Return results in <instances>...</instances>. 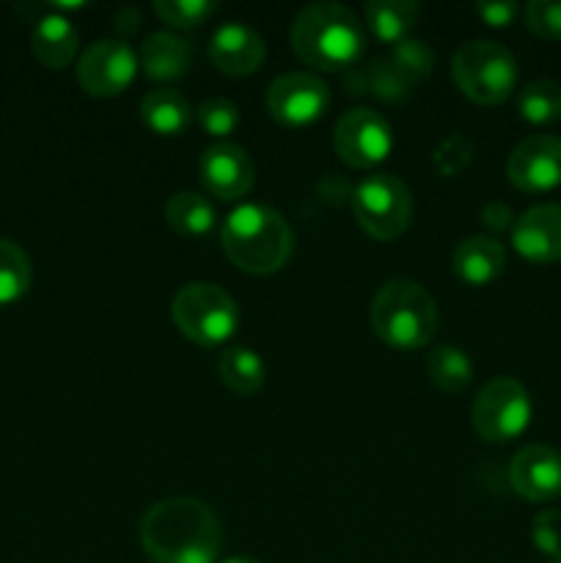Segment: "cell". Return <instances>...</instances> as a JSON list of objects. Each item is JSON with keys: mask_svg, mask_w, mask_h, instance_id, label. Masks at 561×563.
<instances>
[{"mask_svg": "<svg viewBox=\"0 0 561 563\" xmlns=\"http://www.w3.org/2000/svg\"><path fill=\"white\" fill-rule=\"evenodd\" d=\"M369 324L374 335L391 350H421L438 330V306L421 284L396 278L380 286L374 295Z\"/></svg>", "mask_w": 561, "mask_h": 563, "instance_id": "4", "label": "cell"}, {"mask_svg": "<svg viewBox=\"0 0 561 563\" xmlns=\"http://www.w3.org/2000/svg\"><path fill=\"white\" fill-rule=\"evenodd\" d=\"M550 563H561V559L559 561H550Z\"/></svg>", "mask_w": 561, "mask_h": 563, "instance_id": "35", "label": "cell"}, {"mask_svg": "<svg viewBox=\"0 0 561 563\" xmlns=\"http://www.w3.org/2000/svg\"><path fill=\"white\" fill-rule=\"evenodd\" d=\"M170 319L187 341L198 346H223L240 324V308L229 291L215 284H187L170 300Z\"/></svg>", "mask_w": 561, "mask_h": 563, "instance_id": "6", "label": "cell"}, {"mask_svg": "<svg viewBox=\"0 0 561 563\" xmlns=\"http://www.w3.org/2000/svg\"><path fill=\"white\" fill-rule=\"evenodd\" d=\"M165 218L182 236H207L215 229V207L207 196L193 190H182L165 203Z\"/></svg>", "mask_w": 561, "mask_h": 563, "instance_id": "23", "label": "cell"}, {"mask_svg": "<svg viewBox=\"0 0 561 563\" xmlns=\"http://www.w3.org/2000/svg\"><path fill=\"white\" fill-rule=\"evenodd\" d=\"M468 159H471V143L462 135L446 137L438 146V152H435V165H438V170L443 176L460 174L468 165Z\"/></svg>", "mask_w": 561, "mask_h": 563, "instance_id": "31", "label": "cell"}, {"mask_svg": "<svg viewBox=\"0 0 561 563\" xmlns=\"http://www.w3.org/2000/svg\"><path fill=\"white\" fill-rule=\"evenodd\" d=\"M223 563H262L258 559H251V555H237V559H229Z\"/></svg>", "mask_w": 561, "mask_h": 563, "instance_id": "34", "label": "cell"}, {"mask_svg": "<svg viewBox=\"0 0 561 563\" xmlns=\"http://www.w3.org/2000/svg\"><path fill=\"white\" fill-rule=\"evenodd\" d=\"M218 374L229 390L237 396H253L264 385L267 368L251 346H229L218 357Z\"/></svg>", "mask_w": 561, "mask_h": 563, "instance_id": "22", "label": "cell"}, {"mask_svg": "<svg viewBox=\"0 0 561 563\" xmlns=\"http://www.w3.org/2000/svg\"><path fill=\"white\" fill-rule=\"evenodd\" d=\"M363 14H366L363 27L380 44H399L416 27L421 9L410 0H372V3H366Z\"/></svg>", "mask_w": 561, "mask_h": 563, "instance_id": "21", "label": "cell"}, {"mask_svg": "<svg viewBox=\"0 0 561 563\" xmlns=\"http://www.w3.org/2000/svg\"><path fill=\"white\" fill-rule=\"evenodd\" d=\"M198 174L209 196L220 201H237L251 192L256 168L251 154L237 143H212L198 159Z\"/></svg>", "mask_w": 561, "mask_h": 563, "instance_id": "13", "label": "cell"}, {"mask_svg": "<svg viewBox=\"0 0 561 563\" xmlns=\"http://www.w3.org/2000/svg\"><path fill=\"white\" fill-rule=\"evenodd\" d=\"M264 38L245 22H226L212 33L209 58L223 75L248 77L264 64Z\"/></svg>", "mask_w": 561, "mask_h": 563, "instance_id": "16", "label": "cell"}, {"mask_svg": "<svg viewBox=\"0 0 561 563\" xmlns=\"http://www.w3.org/2000/svg\"><path fill=\"white\" fill-rule=\"evenodd\" d=\"M141 544L154 563H215L220 522L198 498H165L141 517Z\"/></svg>", "mask_w": 561, "mask_h": 563, "instance_id": "1", "label": "cell"}, {"mask_svg": "<svg viewBox=\"0 0 561 563\" xmlns=\"http://www.w3.org/2000/svg\"><path fill=\"white\" fill-rule=\"evenodd\" d=\"M141 119L154 135L174 137L190 126L193 110L174 88H154L141 99Z\"/></svg>", "mask_w": 561, "mask_h": 563, "instance_id": "20", "label": "cell"}, {"mask_svg": "<svg viewBox=\"0 0 561 563\" xmlns=\"http://www.w3.org/2000/svg\"><path fill=\"white\" fill-rule=\"evenodd\" d=\"M534 416L531 396L517 379L495 377L479 390L471 407L473 432L487 443H509L528 429Z\"/></svg>", "mask_w": 561, "mask_h": 563, "instance_id": "8", "label": "cell"}, {"mask_svg": "<svg viewBox=\"0 0 561 563\" xmlns=\"http://www.w3.org/2000/svg\"><path fill=\"white\" fill-rule=\"evenodd\" d=\"M512 185L531 196L553 192L561 187V141L553 135H531L512 148L506 159Z\"/></svg>", "mask_w": 561, "mask_h": 563, "instance_id": "12", "label": "cell"}, {"mask_svg": "<svg viewBox=\"0 0 561 563\" xmlns=\"http://www.w3.org/2000/svg\"><path fill=\"white\" fill-rule=\"evenodd\" d=\"M506 267V247L493 236H468L457 245L451 256V269L457 280L471 289H482L498 280Z\"/></svg>", "mask_w": 561, "mask_h": 563, "instance_id": "17", "label": "cell"}, {"mask_svg": "<svg viewBox=\"0 0 561 563\" xmlns=\"http://www.w3.org/2000/svg\"><path fill=\"white\" fill-rule=\"evenodd\" d=\"M522 16L534 36L561 42V0H531L522 9Z\"/></svg>", "mask_w": 561, "mask_h": 563, "instance_id": "29", "label": "cell"}, {"mask_svg": "<svg viewBox=\"0 0 561 563\" xmlns=\"http://www.w3.org/2000/svg\"><path fill=\"white\" fill-rule=\"evenodd\" d=\"M77 44H80L77 27L64 14H47L33 25L31 49L38 64L47 69H66L75 60Z\"/></svg>", "mask_w": 561, "mask_h": 563, "instance_id": "18", "label": "cell"}, {"mask_svg": "<svg viewBox=\"0 0 561 563\" xmlns=\"http://www.w3.org/2000/svg\"><path fill=\"white\" fill-rule=\"evenodd\" d=\"M429 383L443 394H460L471 385L473 363L460 346H435L427 357Z\"/></svg>", "mask_w": 561, "mask_h": 563, "instance_id": "24", "label": "cell"}, {"mask_svg": "<svg viewBox=\"0 0 561 563\" xmlns=\"http://www.w3.org/2000/svg\"><path fill=\"white\" fill-rule=\"evenodd\" d=\"M33 267L16 242L0 236V306H11L31 289Z\"/></svg>", "mask_w": 561, "mask_h": 563, "instance_id": "25", "label": "cell"}, {"mask_svg": "<svg viewBox=\"0 0 561 563\" xmlns=\"http://www.w3.org/2000/svg\"><path fill=\"white\" fill-rule=\"evenodd\" d=\"M330 104V91L319 77L308 71H289L270 82L267 110L280 126L300 130L311 126L324 115Z\"/></svg>", "mask_w": 561, "mask_h": 563, "instance_id": "11", "label": "cell"}, {"mask_svg": "<svg viewBox=\"0 0 561 563\" xmlns=\"http://www.w3.org/2000/svg\"><path fill=\"white\" fill-rule=\"evenodd\" d=\"M196 119H198V126H201L207 135L226 137L237 130V124H240V110H237L234 102L218 97L198 104Z\"/></svg>", "mask_w": 561, "mask_h": 563, "instance_id": "28", "label": "cell"}, {"mask_svg": "<svg viewBox=\"0 0 561 563\" xmlns=\"http://www.w3.org/2000/svg\"><path fill=\"white\" fill-rule=\"evenodd\" d=\"M154 11L170 27H198L218 11L212 0H157Z\"/></svg>", "mask_w": 561, "mask_h": 563, "instance_id": "27", "label": "cell"}, {"mask_svg": "<svg viewBox=\"0 0 561 563\" xmlns=\"http://www.w3.org/2000/svg\"><path fill=\"white\" fill-rule=\"evenodd\" d=\"M512 247L517 256L528 264L561 262V207L559 203H542L522 212L512 225Z\"/></svg>", "mask_w": 561, "mask_h": 563, "instance_id": "15", "label": "cell"}, {"mask_svg": "<svg viewBox=\"0 0 561 563\" xmlns=\"http://www.w3.org/2000/svg\"><path fill=\"white\" fill-rule=\"evenodd\" d=\"M292 47L297 58L322 71H344L366 47V27L341 3H311L295 16Z\"/></svg>", "mask_w": 561, "mask_h": 563, "instance_id": "3", "label": "cell"}, {"mask_svg": "<svg viewBox=\"0 0 561 563\" xmlns=\"http://www.w3.org/2000/svg\"><path fill=\"white\" fill-rule=\"evenodd\" d=\"M482 220H484V225H487V229L506 231V229H512V225H515L517 218L512 214V209L506 207V203L493 201V203H487V207L482 209Z\"/></svg>", "mask_w": 561, "mask_h": 563, "instance_id": "33", "label": "cell"}, {"mask_svg": "<svg viewBox=\"0 0 561 563\" xmlns=\"http://www.w3.org/2000/svg\"><path fill=\"white\" fill-rule=\"evenodd\" d=\"M193 49L185 38L174 33H152L141 47V66L152 80L174 82L190 69Z\"/></svg>", "mask_w": 561, "mask_h": 563, "instance_id": "19", "label": "cell"}, {"mask_svg": "<svg viewBox=\"0 0 561 563\" xmlns=\"http://www.w3.org/2000/svg\"><path fill=\"white\" fill-rule=\"evenodd\" d=\"M509 484L531 504L561 498V454L550 445H526L509 462Z\"/></svg>", "mask_w": 561, "mask_h": 563, "instance_id": "14", "label": "cell"}, {"mask_svg": "<svg viewBox=\"0 0 561 563\" xmlns=\"http://www.w3.org/2000/svg\"><path fill=\"white\" fill-rule=\"evenodd\" d=\"M138 55L121 38H102L82 49L77 58V82L91 97H119L138 75Z\"/></svg>", "mask_w": 561, "mask_h": 563, "instance_id": "9", "label": "cell"}, {"mask_svg": "<svg viewBox=\"0 0 561 563\" xmlns=\"http://www.w3.org/2000/svg\"><path fill=\"white\" fill-rule=\"evenodd\" d=\"M476 14L490 27H509L515 16L520 14V5L515 0H487V3H476Z\"/></svg>", "mask_w": 561, "mask_h": 563, "instance_id": "32", "label": "cell"}, {"mask_svg": "<svg viewBox=\"0 0 561 563\" xmlns=\"http://www.w3.org/2000/svg\"><path fill=\"white\" fill-rule=\"evenodd\" d=\"M352 212L372 240H399L413 220L410 190L399 176L372 174L352 192Z\"/></svg>", "mask_w": 561, "mask_h": 563, "instance_id": "7", "label": "cell"}, {"mask_svg": "<svg viewBox=\"0 0 561 563\" xmlns=\"http://www.w3.org/2000/svg\"><path fill=\"white\" fill-rule=\"evenodd\" d=\"M451 77L471 102L495 108L512 97L517 86V60L504 44L473 38L451 58Z\"/></svg>", "mask_w": 561, "mask_h": 563, "instance_id": "5", "label": "cell"}, {"mask_svg": "<svg viewBox=\"0 0 561 563\" xmlns=\"http://www.w3.org/2000/svg\"><path fill=\"white\" fill-rule=\"evenodd\" d=\"M517 110L534 126H548L561 119V86L556 80L528 82L517 99Z\"/></svg>", "mask_w": 561, "mask_h": 563, "instance_id": "26", "label": "cell"}, {"mask_svg": "<svg viewBox=\"0 0 561 563\" xmlns=\"http://www.w3.org/2000/svg\"><path fill=\"white\" fill-rule=\"evenodd\" d=\"M531 539L539 553L550 555L553 561L561 559V511L544 509L534 517Z\"/></svg>", "mask_w": 561, "mask_h": 563, "instance_id": "30", "label": "cell"}, {"mask_svg": "<svg viewBox=\"0 0 561 563\" xmlns=\"http://www.w3.org/2000/svg\"><path fill=\"white\" fill-rule=\"evenodd\" d=\"M220 245L242 273L273 275L289 264L295 236L284 214L262 203H242L223 220Z\"/></svg>", "mask_w": 561, "mask_h": 563, "instance_id": "2", "label": "cell"}, {"mask_svg": "<svg viewBox=\"0 0 561 563\" xmlns=\"http://www.w3.org/2000/svg\"><path fill=\"white\" fill-rule=\"evenodd\" d=\"M336 154L344 159L350 168H374L383 163L394 148L391 124L369 108H352L339 119L333 130Z\"/></svg>", "mask_w": 561, "mask_h": 563, "instance_id": "10", "label": "cell"}]
</instances>
